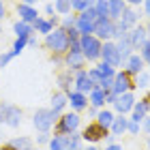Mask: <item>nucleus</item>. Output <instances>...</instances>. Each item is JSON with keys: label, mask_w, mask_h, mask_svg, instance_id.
<instances>
[{"label": "nucleus", "mask_w": 150, "mask_h": 150, "mask_svg": "<svg viewBox=\"0 0 150 150\" xmlns=\"http://www.w3.org/2000/svg\"><path fill=\"white\" fill-rule=\"evenodd\" d=\"M45 43H47V47H50L52 52L62 54V52H67V50L71 47V39H69V35H67V30H64V28H60V30L47 32Z\"/></svg>", "instance_id": "nucleus-1"}, {"label": "nucleus", "mask_w": 150, "mask_h": 150, "mask_svg": "<svg viewBox=\"0 0 150 150\" xmlns=\"http://www.w3.org/2000/svg\"><path fill=\"white\" fill-rule=\"evenodd\" d=\"M0 122H4L9 127H17L22 122V110L15 105H9V103L0 105Z\"/></svg>", "instance_id": "nucleus-2"}, {"label": "nucleus", "mask_w": 150, "mask_h": 150, "mask_svg": "<svg viewBox=\"0 0 150 150\" xmlns=\"http://www.w3.org/2000/svg\"><path fill=\"white\" fill-rule=\"evenodd\" d=\"M58 120V114L54 112V110H37V114H35V127L39 129V131H47L54 122Z\"/></svg>", "instance_id": "nucleus-3"}, {"label": "nucleus", "mask_w": 150, "mask_h": 150, "mask_svg": "<svg viewBox=\"0 0 150 150\" xmlns=\"http://www.w3.org/2000/svg\"><path fill=\"white\" fill-rule=\"evenodd\" d=\"M101 47H103V45H101L92 35H84V37H81V50H84V56L88 60L99 58L101 56Z\"/></svg>", "instance_id": "nucleus-4"}, {"label": "nucleus", "mask_w": 150, "mask_h": 150, "mask_svg": "<svg viewBox=\"0 0 150 150\" xmlns=\"http://www.w3.org/2000/svg\"><path fill=\"white\" fill-rule=\"evenodd\" d=\"M94 32H97L101 39H110L116 32V24L112 22V17H99L97 22H94Z\"/></svg>", "instance_id": "nucleus-5"}, {"label": "nucleus", "mask_w": 150, "mask_h": 150, "mask_svg": "<svg viewBox=\"0 0 150 150\" xmlns=\"http://www.w3.org/2000/svg\"><path fill=\"white\" fill-rule=\"evenodd\" d=\"M103 137H107V127H103L99 120L86 127L84 139H88V142H99V139H103Z\"/></svg>", "instance_id": "nucleus-6"}, {"label": "nucleus", "mask_w": 150, "mask_h": 150, "mask_svg": "<svg viewBox=\"0 0 150 150\" xmlns=\"http://www.w3.org/2000/svg\"><path fill=\"white\" fill-rule=\"evenodd\" d=\"M101 56H103L105 62H110L112 67L116 64H120L122 60H120V52H118V45H114V43H105L103 47H101Z\"/></svg>", "instance_id": "nucleus-7"}, {"label": "nucleus", "mask_w": 150, "mask_h": 150, "mask_svg": "<svg viewBox=\"0 0 150 150\" xmlns=\"http://www.w3.org/2000/svg\"><path fill=\"white\" fill-rule=\"evenodd\" d=\"M77 125H79V116L77 114H67L58 122V133H71V131L77 129Z\"/></svg>", "instance_id": "nucleus-8"}, {"label": "nucleus", "mask_w": 150, "mask_h": 150, "mask_svg": "<svg viewBox=\"0 0 150 150\" xmlns=\"http://www.w3.org/2000/svg\"><path fill=\"white\" fill-rule=\"evenodd\" d=\"M114 105H116V110H118L120 114H127V112L135 105V103H133V94H129V92L118 94V99L114 101Z\"/></svg>", "instance_id": "nucleus-9"}, {"label": "nucleus", "mask_w": 150, "mask_h": 150, "mask_svg": "<svg viewBox=\"0 0 150 150\" xmlns=\"http://www.w3.org/2000/svg\"><path fill=\"white\" fill-rule=\"evenodd\" d=\"M131 86H133V84H131V79H129V75H127V73H118V75H116V81H114V88H112V90H114L116 94H122V92H127Z\"/></svg>", "instance_id": "nucleus-10"}, {"label": "nucleus", "mask_w": 150, "mask_h": 150, "mask_svg": "<svg viewBox=\"0 0 150 150\" xmlns=\"http://www.w3.org/2000/svg\"><path fill=\"white\" fill-rule=\"evenodd\" d=\"M133 50V43H131V37H129V32H125V35L120 37V43H118V52H120V60L125 62V60L129 58V54H131Z\"/></svg>", "instance_id": "nucleus-11"}, {"label": "nucleus", "mask_w": 150, "mask_h": 150, "mask_svg": "<svg viewBox=\"0 0 150 150\" xmlns=\"http://www.w3.org/2000/svg\"><path fill=\"white\" fill-rule=\"evenodd\" d=\"M75 84H77V90H79V92H90L94 81L90 79V75H88L86 71H79V73H77V79H75Z\"/></svg>", "instance_id": "nucleus-12"}, {"label": "nucleus", "mask_w": 150, "mask_h": 150, "mask_svg": "<svg viewBox=\"0 0 150 150\" xmlns=\"http://www.w3.org/2000/svg\"><path fill=\"white\" fill-rule=\"evenodd\" d=\"M17 13L22 15V19H24V22H32V24L37 22V11L32 9L30 4H26V2L17 6Z\"/></svg>", "instance_id": "nucleus-13"}, {"label": "nucleus", "mask_w": 150, "mask_h": 150, "mask_svg": "<svg viewBox=\"0 0 150 150\" xmlns=\"http://www.w3.org/2000/svg\"><path fill=\"white\" fill-rule=\"evenodd\" d=\"M81 62H84V52H69V56H67V64H69L71 69H79Z\"/></svg>", "instance_id": "nucleus-14"}, {"label": "nucleus", "mask_w": 150, "mask_h": 150, "mask_svg": "<svg viewBox=\"0 0 150 150\" xmlns=\"http://www.w3.org/2000/svg\"><path fill=\"white\" fill-rule=\"evenodd\" d=\"M122 11H125V2L122 0H110V17L112 19H120Z\"/></svg>", "instance_id": "nucleus-15"}, {"label": "nucleus", "mask_w": 150, "mask_h": 150, "mask_svg": "<svg viewBox=\"0 0 150 150\" xmlns=\"http://www.w3.org/2000/svg\"><path fill=\"white\" fill-rule=\"evenodd\" d=\"M129 37H131V43H133V47H137V45H144V39H146V30L142 28H135L133 32H129Z\"/></svg>", "instance_id": "nucleus-16"}, {"label": "nucleus", "mask_w": 150, "mask_h": 150, "mask_svg": "<svg viewBox=\"0 0 150 150\" xmlns=\"http://www.w3.org/2000/svg\"><path fill=\"white\" fill-rule=\"evenodd\" d=\"M69 99H71V105L75 107V110H84L86 107V99H84V94H81L79 90L77 92H69Z\"/></svg>", "instance_id": "nucleus-17"}, {"label": "nucleus", "mask_w": 150, "mask_h": 150, "mask_svg": "<svg viewBox=\"0 0 150 150\" xmlns=\"http://www.w3.org/2000/svg\"><path fill=\"white\" fill-rule=\"evenodd\" d=\"M13 30L17 32V37H30V32H32V26H30V22H17L15 26H13Z\"/></svg>", "instance_id": "nucleus-18"}, {"label": "nucleus", "mask_w": 150, "mask_h": 150, "mask_svg": "<svg viewBox=\"0 0 150 150\" xmlns=\"http://www.w3.org/2000/svg\"><path fill=\"white\" fill-rule=\"evenodd\" d=\"M135 107V114H133V120H144L146 118V112H148V107H150V103L148 101H142V103H137V105H133Z\"/></svg>", "instance_id": "nucleus-19"}, {"label": "nucleus", "mask_w": 150, "mask_h": 150, "mask_svg": "<svg viewBox=\"0 0 150 150\" xmlns=\"http://www.w3.org/2000/svg\"><path fill=\"white\" fill-rule=\"evenodd\" d=\"M144 69V60L139 56H131L129 58V73H142Z\"/></svg>", "instance_id": "nucleus-20"}, {"label": "nucleus", "mask_w": 150, "mask_h": 150, "mask_svg": "<svg viewBox=\"0 0 150 150\" xmlns=\"http://www.w3.org/2000/svg\"><path fill=\"white\" fill-rule=\"evenodd\" d=\"M127 129H129V122H127V118H114V125H112V131H114V135L125 133Z\"/></svg>", "instance_id": "nucleus-21"}, {"label": "nucleus", "mask_w": 150, "mask_h": 150, "mask_svg": "<svg viewBox=\"0 0 150 150\" xmlns=\"http://www.w3.org/2000/svg\"><path fill=\"white\" fill-rule=\"evenodd\" d=\"M64 103H67V97H64V94H54V97H52V110L54 112H56V114H60V110H62V107H64Z\"/></svg>", "instance_id": "nucleus-22"}, {"label": "nucleus", "mask_w": 150, "mask_h": 150, "mask_svg": "<svg viewBox=\"0 0 150 150\" xmlns=\"http://www.w3.org/2000/svg\"><path fill=\"white\" fill-rule=\"evenodd\" d=\"M77 28H79V32H84V35H90V32H94V22L79 17L77 19Z\"/></svg>", "instance_id": "nucleus-23"}, {"label": "nucleus", "mask_w": 150, "mask_h": 150, "mask_svg": "<svg viewBox=\"0 0 150 150\" xmlns=\"http://www.w3.org/2000/svg\"><path fill=\"white\" fill-rule=\"evenodd\" d=\"M90 103H92L94 107H99V105H103V103H105V90H103V88H101V90H94V92H92Z\"/></svg>", "instance_id": "nucleus-24"}, {"label": "nucleus", "mask_w": 150, "mask_h": 150, "mask_svg": "<svg viewBox=\"0 0 150 150\" xmlns=\"http://www.w3.org/2000/svg\"><path fill=\"white\" fill-rule=\"evenodd\" d=\"M9 148H32V142L28 137H19V139H11Z\"/></svg>", "instance_id": "nucleus-25"}, {"label": "nucleus", "mask_w": 150, "mask_h": 150, "mask_svg": "<svg viewBox=\"0 0 150 150\" xmlns=\"http://www.w3.org/2000/svg\"><path fill=\"white\" fill-rule=\"evenodd\" d=\"M79 17L90 19V22H97V19H99V11H97V6H88V9H84Z\"/></svg>", "instance_id": "nucleus-26"}, {"label": "nucleus", "mask_w": 150, "mask_h": 150, "mask_svg": "<svg viewBox=\"0 0 150 150\" xmlns=\"http://www.w3.org/2000/svg\"><path fill=\"white\" fill-rule=\"evenodd\" d=\"M120 19H122V22H125L127 26H131V24H135V22H137V13H135V11H122V15H120Z\"/></svg>", "instance_id": "nucleus-27"}, {"label": "nucleus", "mask_w": 150, "mask_h": 150, "mask_svg": "<svg viewBox=\"0 0 150 150\" xmlns=\"http://www.w3.org/2000/svg\"><path fill=\"white\" fill-rule=\"evenodd\" d=\"M52 22H45V19H39L37 17V22H35V28L39 30V32H45V35H47V32H52Z\"/></svg>", "instance_id": "nucleus-28"}, {"label": "nucleus", "mask_w": 150, "mask_h": 150, "mask_svg": "<svg viewBox=\"0 0 150 150\" xmlns=\"http://www.w3.org/2000/svg\"><path fill=\"white\" fill-rule=\"evenodd\" d=\"M97 11H99V17H110V2L97 0Z\"/></svg>", "instance_id": "nucleus-29"}, {"label": "nucleus", "mask_w": 150, "mask_h": 150, "mask_svg": "<svg viewBox=\"0 0 150 150\" xmlns=\"http://www.w3.org/2000/svg\"><path fill=\"white\" fill-rule=\"evenodd\" d=\"M99 122H101L103 127H112V125H114V114H112V112H101V114H99Z\"/></svg>", "instance_id": "nucleus-30"}, {"label": "nucleus", "mask_w": 150, "mask_h": 150, "mask_svg": "<svg viewBox=\"0 0 150 150\" xmlns=\"http://www.w3.org/2000/svg\"><path fill=\"white\" fill-rule=\"evenodd\" d=\"M71 0H56V11L58 13H69L71 11Z\"/></svg>", "instance_id": "nucleus-31"}, {"label": "nucleus", "mask_w": 150, "mask_h": 150, "mask_svg": "<svg viewBox=\"0 0 150 150\" xmlns=\"http://www.w3.org/2000/svg\"><path fill=\"white\" fill-rule=\"evenodd\" d=\"M26 43H28V37H17L15 45H13V56H17V54L24 50V45H26Z\"/></svg>", "instance_id": "nucleus-32"}, {"label": "nucleus", "mask_w": 150, "mask_h": 150, "mask_svg": "<svg viewBox=\"0 0 150 150\" xmlns=\"http://www.w3.org/2000/svg\"><path fill=\"white\" fill-rule=\"evenodd\" d=\"M99 71H101V75H103V77H112V75H114V69H112V64H110V62L99 64Z\"/></svg>", "instance_id": "nucleus-33"}, {"label": "nucleus", "mask_w": 150, "mask_h": 150, "mask_svg": "<svg viewBox=\"0 0 150 150\" xmlns=\"http://www.w3.org/2000/svg\"><path fill=\"white\" fill-rule=\"evenodd\" d=\"M71 4H73V9H77V11H84V9H88L92 2L90 0H71Z\"/></svg>", "instance_id": "nucleus-34"}, {"label": "nucleus", "mask_w": 150, "mask_h": 150, "mask_svg": "<svg viewBox=\"0 0 150 150\" xmlns=\"http://www.w3.org/2000/svg\"><path fill=\"white\" fill-rule=\"evenodd\" d=\"M88 75H90V79L94 81V84H101V81H103V75H101V71H99V69H92Z\"/></svg>", "instance_id": "nucleus-35"}, {"label": "nucleus", "mask_w": 150, "mask_h": 150, "mask_svg": "<svg viewBox=\"0 0 150 150\" xmlns=\"http://www.w3.org/2000/svg\"><path fill=\"white\" fill-rule=\"evenodd\" d=\"M71 77H69V73H64V75H60V86H62L64 88V90H69L71 92Z\"/></svg>", "instance_id": "nucleus-36"}, {"label": "nucleus", "mask_w": 150, "mask_h": 150, "mask_svg": "<svg viewBox=\"0 0 150 150\" xmlns=\"http://www.w3.org/2000/svg\"><path fill=\"white\" fill-rule=\"evenodd\" d=\"M142 54H144L146 62H150V41H144V45H142Z\"/></svg>", "instance_id": "nucleus-37"}, {"label": "nucleus", "mask_w": 150, "mask_h": 150, "mask_svg": "<svg viewBox=\"0 0 150 150\" xmlns=\"http://www.w3.org/2000/svg\"><path fill=\"white\" fill-rule=\"evenodd\" d=\"M101 88L107 92V90H112L114 88V81H112V77H103V81H101Z\"/></svg>", "instance_id": "nucleus-38"}, {"label": "nucleus", "mask_w": 150, "mask_h": 150, "mask_svg": "<svg viewBox=\"0 0 150 150\" xmlns=\"http://www.w3.org/2000/svg\"><path fill=\"white\" fill-rule=\"evenodd\" d=\"M62 26H64V30H69V28H75V26H77V22H75L73 17H64Z\"/></svg>", "instance_id": "nucleus-39"}, {"label": "nucleus", "mask_w": 150, "mask_h": 150, "mask_svg": "<svg viewBox=\"0 0 150 150\" xmlns=\"http://www.w3.org/2000/svg\"><path fill=\"white\" fill-rule=\"evenodd\" d=\"M69 135H71V148H77L79 146V135L75 133V131H71Z\"/></svg>", "instance_id": "nucleus-40"}, {"label": "nucleus", "mask_w": 150, "mask_h": 150, "mask_svg": "<svg viewBox=\"0 0 150 150\" xmlns=\"http://www.w3.org/2000/svg\"><path fill=\"white\" fill-rule=\"evenodd\" d=\"M11 58H13V52H9V54H2V56H0V67H4V64L9 62Z\"/></svg>", "instance_id": "nucleus-41"}, {"label": "nucleus", "mask_w": 150, "mask_h": 150, "mask_svg": "<svg viewBox=\"0 0 150 150\" xmlns=\"http://www.w3.org/2000/svg\"><path fill=\"white\" fill-rule=\"evenodd\" d=\"M137 125H139V122H137V120H133V122H129V131H131V133H137V129H139Z\"/></svg>", "instance_id": "nucleus-42"}, {"label": "nucleus", "mask_w": 150, "mask_h": 150, "mask_svg": "<svg viewBox=\"0 0 150 150\" xmlns=\"http://www.w3.org/2000/svg\"><path fill=\"white\" fill-rule=\"evenodd\" d=\"M146 84H148V75L142 73V75H139V86H146Z\"/></svg>", "instance_id": "nucleus-43"}, {"label": "nucleus", "mask_w": 150, "mask_h": 150, "mask_svg": "<svg viewBox=\"0 0 150 150\" xmlns=\"http://www.w3.org/2000/svg\"><path fill=\"white\" fill-rule=\"evenodd\" d=\"M144 129L150 133V116H148V118H144Z\"/></svg>", "instance_id": "nucleus-44"}, {"label": "nucleus", "mask_w": 150, "mask_h": 150, "mask_svg": "<svg viewBox=\"0 0 150 150\" xmlns=\"http://www.w3.org/2000/svg\"><path fill=\"white\" fill-rule=\"evenodd\" d=\"M45 13H47V15H54V4H47L45 6Z\"/></svg>", "instance_id": "nucleus-45"}, {"label": "nucleus", "mask_w": 150, "mask_h": 150, "mask_svg": "<svg viewBox=\"0 0 150 150\" xmlns=\"http://www.w3.org/2000/svg\"><path fill=\"white\" fill-rule=\"evenodd\" d=\"M39 142H41V144H45V142H47V133L43 131V135H39Z\"/></svg>", "instance_id": "nucleus-46"}, {"label": "nucleus", "mask_w": 150, "mask_h": 150, "mask_svg": "<svg viewBox=\"0 0 150 150\" xmlns=\"http://www.w3.org/2000/svg\"><path fill=\"white\" fill-rule=\"evenodd\" d=\"M28 45H37V39L35 37H28Z\"/></svg>", "instance_id": "nucleus-47"}, {"label": "nucleus", "mask_w": 150, "mask_h": 150, "mask_svg": "<svg viewBox=\"0 0 150 150\" xmlns=\"http://www.w3.org/2000/svg\"><path fill=\"white\" fill-rule=\"evenodd\" d=\"M2 17H4V4L0 2V19H2Z\"/></svg>", "instance_id": "nucleus-48"}, {"label": "nucleus", "mask_w": 150, "mask_h": 150, "mask_svg": "<svg viewBox=\"0 0 150 150\" xmlns=\"http://www.w3.org/2000/svg\"><path fill=\"white\" fill-rule=\"evenodd\" d=\"M146 13L150 15V0H146Z\"/></svg>", "instance_id": "nucleus-49"}, {"label": "nucleus", "mask_w": 150, "mask_h": 150, "mask_svg": "<svg viewBox=\"0 0 150 150\" xmlns=\"http://www.w3.org/2000/svg\"><path fill=\"white\" fill-rule=\"evenodd\" d=\"M129 2H133V4H139V2H142V0H129Z\"/></svg>", "instance_id": "nucleus-50"}, {"label": "nucleus", "mask_w": 150, "mask_h": 150, "mask_svg": "<svg viewBox=\"0 0 150 150\" xmlns=\"http://www.w3.org/2000/svg\"><path fill=\"white\" fill-rule=\"evenodd\" d=\"M24 2H26V4H32V2H37V0H24Z\"/></svg>", "instance_id": "nucleus-51"}, {"label": "nucleus", "mask_w": 150, "mask_h": 150, "mask_svg": "<svg viewBox=\"0 0 150 150\" xmlns=\"http://www.w3.org/2000/svg\"><path fill=\"white\" fill-rule=\"evenodd\" d=\"M148 146H150V142H148Z\"/></svg>", "instance_id": "nucleus-52"}, {"label": "nucleus", "mask_w": 150, "mask_h": 150, "mask_svg": "<svg viewBox=\"0 0 150 150\" xmlns=\"http://www.w3.org/2000/svg\"><path fill=\"white\" fill-rule=\"evenodd\" d=\"M0 30H2V28H0Z\"/></svg>", "instance_id": "nucleus-53"}]
</instances>
